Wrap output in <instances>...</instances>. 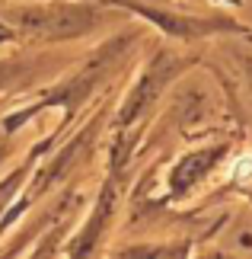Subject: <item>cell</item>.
Segmentation results:
<instances>
[{"mask_svg": "<svg viewBox=\"0 0 252 259\" xmlns=\"http://www.w3.org/2000/svg\"><path fill=\"white\" fill-rule=\"evenodd\" d=\"M93 23V10L86 7H38L19 13V26L42 38H70L86 32Z\"/></svg>", "mask_w": 252, "mask_h": 259, "instance_id": "cell-1", "label": "cell"}, {"mask_svg": "<svg viewBox=\"0 0 252 259\" xmlns=\"http://www.w3.org/2000/svg\"><path fill=\"white\" fill-rule=\"evenodd\" d=\"M169 74H173V61H169V58H160V61L150 67L144 77H140V83L131 90L128 103L122 106V122H131V118L140 112V106H144L147 99H154V93L169 80Z\"/></svg>", "mask_w": 252, "mask_h": 259, "instance_id": "cell-2", "label": "cell"}, {"mask_svg": "<svg viewBox=\"0 0 252 259\" xmlns=\"http://www.w3.org/2000/svg\"><path fill=\"white\" fill-rule=\"evenodd\" d=\"M217 157H220V151H195V154H188L185 160L176 166V173H173V189L176 192H185L201 173L211 170V163H214Z\"/></svg>", "mask_w": 252, "mask_h": 259, "instance_id": "cell-3", "label": "cell"}, {"mask_svg": "<svg viewBox=\"0 0 252 259\" xmlns=\"http://www.w3.org/2000/svg\"><path fill=\"white\" fill-rule=\"evenodd\" d=\"M249 173H252V160L246 157V160H239V163H236V176H249Z\"/></svg>", "mask_w": 252, "mask_h": 259, "instance_id": "cell-4", "label": "cell"}, {"mask_svg": "<svg viewBox=\"0 0 252 259\" xmlns=\"http://www.w3.org/2000/svg\"><path fill=\"white\" fill-rule=\"evenodd\" d=\"M7 35H10V32H7V29H0V38H7Z\"/></svg>", "mask_w": 252, "mask_h": 259, "instance_id": "cell-5", "label": "cell"}]
</instances>
